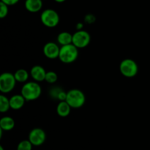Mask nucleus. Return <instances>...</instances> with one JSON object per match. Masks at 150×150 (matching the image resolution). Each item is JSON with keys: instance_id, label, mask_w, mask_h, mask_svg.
Here are the masks:
<instances>
[{"instance_id": "nucleus-20", "label": "nucleus", "mask_w": 150, "mask_h": 150, "mask_svg": "<svg viewBox=\"0 0 150 150\" xmlns=\"http://www.w3.org/2000/svg\"><path fill=\"white\" fill-rule=\"evenodd\" d=\"M9 6L5 4L4 3L0 1V18L1 19H4L7 17L9 12Z\"/></svg>"}, {"instance_id": "nucleus-22", "label": "nucleus", "mask_w": 150, "mask_h": 150, "mask_svg": "<svg viewBox=\"0 0 150 150\" xmlns=\"http://www.w3.org/2000/svg\"><path fill=\"white\" fill-rule=\"evenodd\" d=\"M20 0H1V2L4 3L5 4H7V6H13L16 4L17 3H18V1Z\"/></svg>"}, {"instance_id": "nucleus-15", "label": "nucleus", "mask_w": 150, "mask_h": 150, "mask_svg": "<svg viewBox=\"0 0 150 150\" xmlns=\"http://www.w3.org/2000/svg\"><path fill=\"white\" fill-rule=\"evenodd\" d=\"M15 121L10 116H4L0 119V128L4 131H10L14 128Z\"/></svg>"}, {"instance_id": "nucleus-14", "label": "nucleus", "mask_w": 150, "mask_h": 150, "mask_svg": "<svg viewBox=\"0 0 150 150\" xmlns=\"http://www.w3.org/2000/svg\"><path fill=\"white\" fill-rule=\"evenodd\" d=\"M73 42V34L68 32H62L57 36V43L60 46L71 44Z\"/></svg>"}, {"instance_id": "nucleus-13", "label": "nucleus", "mask_w": 150, "mask_h": 150, "mask_svg": "<svg viewBox=\"0 0 150 150\" xmlns=\"http://www.w3.org/2000/svg\"><path fill=\"white\" fill-rule=\"evenodd\" d=\"M71 107L68 104V103L66 101H61L59 102L57 106V113L60 117H67L70 115L71 112Z\"/></svg>"}, {"instance_id": "nucleus-3", "label": "nucleus", "mask_w": 150, "mask_h": 150, "mask_svg": "<svg viewBox=\"0 0 150 150\" xmlns=\"http://www.w3.org/2000/svg\"><path fill=\"white\" fill-rule=\"evenodd\" d=\"M66 101L71 108L78 109L83 107L86 101V96L82 91L79 89H71L67 92Z\"/></svg>"}, {"instance_id": "nucleus-5", "label": "nucleus", "mask_w": 150, "mask_h": 150, "mask_svg": "<svg viewBox=\"0 0 150 150\" xmlns=\"http://www.w3.org/2000/svg\"><path fill=\"white\" fill-rule=\"evenodd\" d=\"M41 22L44 26L49 28H54L59 24L60 21L59 15L53 9H46L41 13Z\"/></svg>"}, {"instance_id": "nucleus-9", "label": "nucleus", "mask_w": 150, "mask_h": 150, "mask_svg": "<svg viewBox=\"0 0 150 150\" xmlns=\"http://www.w3.org/2000/svg\"><path fill=\"white\" fill-rule=\"evenodd\" d=\"M43 54L47 58L54 60L59 58L60 46L54 42H48L43 46Z\"/></svg>"}, {"instance_id": "nucleus-24", "label": "nucleus", "mask_w": 150, "mask_h": 150, "mask_svg": "<svg viewBox=\"0 0 150 150\" xmlns=\"http://www.w3.org/2000/svg\"><path fill=\"white\" fill-rule=\"evenodd\" d=\"M54 1L57 3H63V2H64L66 0H54Z\"/></svg>"}, {"instance_id": "nucleus-6", "label": "nucleus", "mask_w": 150, "mask_h": 150, "mask_svg": "<svg viewBox=\"0 0 150 150\" xmlns=\"http://www.w3.org/2000/svg\"><path fill=\"white\" fill-rule=\"evenodd\" d=\"M17 82L14 74L4 72L0 75V91L4 94H8L15 88Z\"/></svg>"}, {"instance_id": "nucleus-12", "label": "nucleus", "mask_w": 150, "mask_h": 150, "mask_svg": "<svg viewBox=\"0 0 150 150\" xmlns=\"http://www.w3.org/2000/svg\"><path fill=\"white\" fill-rule=\"evenodd\" d=\"M24 6L29 13H38L42 7V0H26Z\"/></svg>"}, {"instance_id": "nucleus-17", "label": "nucleus", "mask_w": 150, "mask_h": 150, "mask_svg": "<svg viewBox=\"0 0 150 150\" xmlns=\"http://www.w3.org/2000/svg\"><path fill=\"white\" fill-rule=\"evenodd\" d=\"M10 109V99L7 98L4 94L0 95V112L1 113H7Z\"/></svg>"}, {"instance_id": "nucleus-16", "label": "nucleus", "mask_w": 150, "mask_h": 150, "mask_svg": "<svg viewBox=\"0 0 150 150\" xmlns=\"http://www.w3.org/2000/svg\"><path fill=\"white\" fill-rule=\"evenodd\" d=\"M15 78H16L17 82L21 83H26L28 81L29 77V74L26 69H18L14 73Z\"/></svg>"}, {"instance_id": "nucleus-19", "label": "nucleus", "mask_w": 150, "mask_h": 150, "mask_svg": "<svg viewBox=\"0 0 150 150\" xmlns=\"http://www.w3.org/2000/svg\"><path fill=\"white\" fill-rule=\"evenodd\" d=\"M32 144L29 140L21 141L17 146V150H32Z\"/></svg>"}, {"instance_id": "nucleus-1", "label": "nucleus", "mask_w": 150, "mask_h": 150, "mask_svg": "<svg viewBox=\"0 0 150 150\" xmlns=\"http://www.w3.org/2000/svg\"><path fill=\"white\" fill-rule=\"evenodd\" d=\"M42 94V88L40 84L35 81H29L23 84L21 90V94L26 101H35Z\"/></svg>"}, {"instance_id": "nucleus-25", "label": "nucleus", "mask_w": 150, "mask_h": 150, "mask_svg": "<svg viewBox=\"0 0 150 150\" xmlns=\"http://www.w3.org/2000/svg\"><path fill=\"white\" fill-rule=\"evenodd\" d=\"M0 150H4V148L2 147V146H0Z\"/></svg>"}, {"instance_id": "nucleus-7", "label": "nucleus", "mask_w": 150, "mask_h": 150, "mask_svg": "<svg viewBox=\"0 0 150 150\" xmlns=\"http://www.w3.org/2000/svg\"><path fill=\"white\" fill-rule=\"evenodd\" d=\"M91 41V36L86 30H77L73 34V42L72 44L78 49L86 48L89 46Z\"/></svg>"}, {"instance_id": "nucleus-18", "label": "nucleus", "mask_w": 150, "mask_h": 150, "mask_svg": "<svg viewBox=\"0 0 150 150\" xmlns=\"http://www.w3.org/2000/svg\"><path fill=\"white\" fill-rule=\"evenodd\" d=\"M57 80H58V75H57V74L55 71H47L46 75H45V81H46L48 83L54 84L57 82Z\"/></svg>"}, {"instance_id": "nucleus-11", "label": "nucleus", "mask_w": 150, "mask_h": 150, "mask_svg": "<svg viewBox=\"0 0 150 150\" xmlns=\"http://www.w3.org/2000/svg\"><path fill=\"white\" fill-rule=\"evenodd\" d=\"M26 101L21 94H15L10 98V108L15 110H20L24 106Z\"/></svg>"}, {"instance_id": "nucleus-21", "label": "nucleus", "mask_w": 150, "mask_h": 150, "mask_svg": "<svg viewBox=\"0 0 150 150\" xmlns=\"http://www.w3.org/2000/svg\"><path fill=\"white\" fill-rule=\"evenodd\" d=\"M95 20H96V18L93 14H87L84 17V21L89 24L95 23Z\"/></svg>"}, {"instance_id": "nucleus-23", "label": "nucleus", "mask_w": 150, "mask_h": 150, "mask_svg": "<svg viewBox=\"0 0 150 150\" xmlns=\"http://www.w3.org/2000/svg\"><path fill=\"white\" fill-rule=\"evenodd\" d=\"M83 24L82 23H81V22H79V23L76 24V27L78 30H81V29H83Z\"/></svg>"}, {"instance_id": "nucleus-2", "label": "nucleus", "mask_w": 150, "mask_h": 150, "mask_svg": "<svg viewBox=\"0 0 150 150\" xmlns=\"http://www.w3.org/2000/svg\"><path fill=\"white\" fill-rule=\"evenodd\" d=\"M79 57V49L73 44L60 46L59 59L65 64H70L77 60Z\"/></svg>"}, {"instance_id": "nucleus-4", "label": "nucleus", "mask_w": 150, "mask_h": 150, "mask_svg": "<svg viewBox=\"0 0 150 150\" xmlns=\"http://www.w3.org/2000/svg\"><path fill=\"white\" fill-rule=\"evenodd\" d=\"M120 71L122 74L127 78L134 77L139 71L137 63L131 58L124 59L120 64Z\"/></svg>"}, {"instance_id": "nucleus-8", "label": "nucleus", "mask_w": 150, "mask_h": 150, "mask_svg": "<svg viewBox=\"0 0 150 150\" xmlns=\"http://www.w3.org/2000/svg\"><path fill=\"white\" fill-rule=\"evenodd\" d=\"M28 140L32 143L33 146H39L43 144L46 140V134L45 131L41 128H34L29 132Z\"/></svg>"}, {"instance_id": "nucleus-10", "label": "nucleus", "mask_w": 150, "mask_h": 150, "mask_svg": "<svg viewBox=\"0 0 150 150\" xmlns=\"http://www.w3.org/2000/svg\"><path fill=\"white\" fill-rule=\"evenodd\" d=\"M46 73L47 71L45 70V69L40 65L34 66L30 70L31 76L35 82H38L45 81Z\"/></svg>"}]
</instances>
